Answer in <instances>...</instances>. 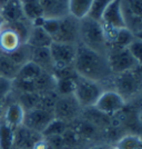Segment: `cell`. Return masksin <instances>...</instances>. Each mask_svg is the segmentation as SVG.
Listing matches in <instances>:
<instances>
[{
	"instance_id": "cell-1",
	"label": "cell",
	"mask_w": 142,
	"mask_h": 149,
	"mask_svg": "<svg viewBox=\"0 0 142 149\" xmlns=\"http://www.w3.org/2000/svg\"><path fill=\"white\" fill-rule=\"evenodd\" d=\"M73 68L79 77L99 82L101 85L111 82L113 78L107 56L88 48L80 42L77 44L76 48Z\"/></svg>"
},
{
	"instance_id": "cell-2",
	"label": "cell",
	"mask_w": 142,
	"mask_h": 149,
	"mask_svg": "<svg viewBox=\"0 0 142 149\" xmlns=\"http://www.w3.org/2000/svg\"><path fill=\"white\" fill-rule=\"evenodd\" d=\"M79 42L99 54L108 52V44L103 36L101 22L86 17L79 20Z\"/></svg>"
},
{
	"instance_id": "cell-3",
	"label": "cell",
	"mask_w": 142,
	"mask_h": 149,
	"mask_svg": "<svg viewBox=\"0 0 142 149\" xmlns=\"http://www.w3.org/2000/svg\"><path fill=\"white\" fill-rule=\"evenodd\" d=\"M141 67L122 74H114L112 78L113 90L117 91L125 102L136 99L141 91Z\"/></svg>"
},
{
	"instance_id": "cell-4",
	"label": "cell",
	"mask_w": 142,
	"mask_h": 149,
	"mask_svg": "<svg viewBox=\"0 0 142 149\" xmlns=\"http://www.w3.org/2000/svg\"><path fill=\"white\" fill-rule=\"evenodd\" d=\"M105 90V88L103 87V85H101L99 82L78 77L73 96L78 100L81 107L85 109L96 105L101 93Z\"/></svg>"
},
{
	"instance_id": "cell-5",
	"label": "cell",
	"mask_w": 142,
	"mask_h": 149,
	"mask_svg": "<svg viewBox=\"0 0 142 149\" xmlns=\"http://www.w3.org/2000/svg\"><path fill=\"white\" fill-rule=\"evenodd\" d=\"M107 59L113 76L141 67V63L136 61L127 48H109Z\"/></svg>"
},
{
	"instance_id": "cell-6",
	"label": "cell",
	"mask_w": 142,
	"mask_h": 149,
	"mask_svg": "<svg viewBox=\"0 0 142 149\" xmlns=\"http://www.w3.org/2000/svg\"><path fill=\"white\" fill-rule=\"evenodd\" d=\"M82 110L83 108L80 106L73 95L61 97L58 96L53 107V115L55 118L63 120L69 124L80 118Z\"/></svg>"
},
{
	"instance_id": "cell-7",
	"label": "cell",
	"mask_w": 142,
	"mask_h": 149,
	"mask_svg": "<svg viewBox=\"0 0 142 149\" xmlns=\"http://www.w3.org/2000/svg\"><path fill=\"white\" fill-rule=\"evenodd\" d=\"M52 40L55 42L77 45L79 42V20L70 15L59 19V28Z\"/></svg>"
},
{
	"instance_id": "cell-8",
	"label": "cell",
	"mask_w": 142,
	"mask_h": 149,
	"mask_svg": "<svg viewBox=\"0 0 142 149\" xmlns=\"http://www.w3.org/2000/svg\"><path fill=\"white\" fill-rule=\"evenodd\" d=\"M76 48L77 45L61 44V42H52L49 49L56 69H63L68 67H73L74 58H76Z\"/></svg>"
},
{
	"instance_id": "cell-9",
	"label": "cell",
	"mask_w": 142,
	"mask_h": 149,
	"mask_svg": "<svg viewBox=\"0 0 142 149\" xmlns=\"http://www.w3.org/2000/svg\"><path fill=\"white\" fill-rule=\"evenodd\" d=\"M53 119H55L53 111L41 108H33L25 112L22 126L36 131L38 134H41Z\"/></svg>"
},
{
	"instance_id": "cell-10",
	"label": "cell",
	"mask_w": 142,
	"mask_h": 149,
	"mask_svg": "<svg viewBox=\"0 0 142 149\" xmlns=\"http://www.w3.org/2000/svg\"><path fill=\"white\" fill-rule=\"evenodd\" d=\"M125 105L127 102L117 91L113 89H105L93 107L105 115H112L123 110Z\"/></svg>"
},
{
	"instance_id": "cell-11",
	"label": "cell",
	"mask_w": 142,
	"mask_h": 149,
	"mask_svg": "<svg viewBox=\"0 0 142 149\" xmlns=\"http://www.w3.org/2000/svg\"><path fill=\"white\" fill-rule=\"evenodd\" d=\"M100 21L112 26L117 29L127 28L122 9V0H111L105 9Z\"/></svg>"
},
{
	"instance_id": "cell-12",
	"label": "cell",
	"mask_w": 142,
	"mask_h": 149,
	"mask_svg": "<svg viewBox=\"0 0 142 149\" xmlns=\"http://www.w3.org/2000/svg\"><path fill=\"white\" fill-rule=\"evenodd\" d=\"M42 138L41 134H38L25 126H20L15 129L12 149H33L36 143Z\"/></svg>"
},
{
	"instance_id": "cell-13",
	"label": "cell",
	"mask_w": 142,
	"mask_h": 149,
	"mask_svg": "<svg viewBox=\"0 0 142 149\" xmlns=\"http://www.w3.org/2000/svg\"><path fill=\"white\" fill-rule=\"evenodd\" d=\"M40 6L44 18L61 19L69 15L68 0H41Z\"/></svg>"
},
{
	"instance_id": "cell-14",
	"label": "cell",
	"mask_w": 142,
	"mask_h": 149,
	"mask_svg": "<svg viewBox=\"0 0 142 149\" xmlns=\"http://www.w3.org/2000/svg\"><path fill=\"white\" fill-rule=\"evenodd\" d=\"M22 44L24 42L17 31L8 24H6L5 27L0 30V52L10 54Z\"/></svg>"
},
{
	"instance_id": "cell-15",
	"label": "cell",
	"mask_w": 142,
	"mask_h": 149,
	"mask_svg": "<svg viewBox=\"0 0 142 149\" xmlns=\"http://www.w3.org/2000/svg\"><path fill=\"white\" fill-rule=\"evenodd\" d=\"M25 112L26 111L22 108V106L15 100L5 108L3 115H2V120L9 127H11L12 129H16L20 126H22Z\"/></svg>"
},
{
	"instance_id": "cell-16",
	"label": "cell",
	"mask_w": 142,
	"mask_h": 149,
	"mask_svg": "<svg viewBox=\"0 0 142 149\" xmlns=\"http://www.w3.org/2000/svg\"><path fill=\"white\" fill-rule=\"evenodd\" d=\"M31 62L37 65L43 71L53 74L55 65L51 57L49 47H43V48H32L31 51Z\"/></svg>"
},
{
	"instance_id": "cell-17",
	"label": "cell",
	"mask_w": 142,
	"mask_h": 149,
	"mask_svg": "<svg viewBox=\"0 0 142 149\" xmlns=\"http://www.w3.org/2000/svg\"><path fill=\"white\" fill-rule=\"evenodd\" d=\"M0 13L6 20V24L27 20L24 16L21 3L19 2V0H8L6 3L0 7Z\"/></svg>"
},
{
	"instance_id": "cell-18",
	"label": "cell",
	"mask_w": 142,
	"mask_h": 149,
	"mask_svg": "<svg viewBox=\"0 0 142 149\" xmlns=\"http://www.w3.org/2000/svg\"><path fill=\"white\" fill-rule=\"evenodd\" d=\"M52 42H53L52 38L41 27L31 26L26 44L29 45L31 48H43V47H50Z\"/></svg>"
},
{
	"instance_id": "cell-19",
	"label": "cell",
	"mask_w": 142,
	"mask_h": 149,
	"mask_svg": "<svg viewBox=\"0 0 142 149\" xmlns=\"http://www.w3.org/2000/svg\"><path fill=\"white\" fill-rule=\"evenodd\" d=\"M42 69H40L37 65H35L33 62H28L24 65L22 67H20L18 74L16 76V78L13 80L21 81V82H27L31 84L35 87V81L37 80V78L42 74Z\"/></svg>"
},
{
	"instance_id": "cell-20",
	"label": "cell",
	"mask_w": 142,
	"mask_h": 149,
	"mask_svg": "<svg viewBox=\"0 0 142 149\" xmlns=\"http://www.w3.org/2000/svg\"><path fill=\"white\" fill-rule=\"evenodd\" d=\"M93 0H68L69 15L77 20L86 18L91 9Z\"/></svg>"
},
{
	"instance_id": "cell-21",
	"label": "cell",
	"mask_w": 142,
	"mask_h": 149,
	"mask_svg": "<svg viewBox=\"0 0 142 149\" xmlns=\"http://www.w3.org/2000/svg\"><path fill=\"white\" fill-rule=\"evenodd\" d=\"M20 67L8 57L7 54L0 52V77L13 80L18 74Z\"/></svg>"
},
{
	"instance_id": "cell-22",
	"label": "cell",
	"mask_w": 142,
	"mask_h": 149,
	"mask_svg": "<svg viewBox=\"0 0 142 149\" xmlns=\"http://www.w3.org/2000/svg\"><path fill=\"white\" fill-rule=\"evenodd\" d=\"M31 51H32V48H31L29 45H27L25 42V44L20 45L15 51L10 52V54H7V55H8V57H9L17 66L22 67L24 65L30 62Z\"/></svg>"
},
{
	"instance_id": "cell-23",
	"label": "cell",
	"mask_w": 142,
	"mask_h": 149,
	"mask_svg": "<svg viewBox=\"0 0 142 149\" xmlns=\"http://www.w3.org/2000/svg\"><path fill=\"white\" fill-rule=\"evenodd\" d=\"M78 77H79V76L77 74V76H73V77H66V78L56 79V88H55V91H56L57 95H58L59 97L73 95Z\"/></svg>"
},
{
	"instance_id": "cell-24",
	"label": "cell",
	"mask_w": 142,
	"mask_h": 149,
	"mask_svg": "<svg viewBox=\"0 0 142 149\" xmlns=\"http://www.w3.org/2000/svg\"><path fill=\"white\" fill-rule=\"evenodd\" d=\"M15 129L0 119V149H12Z\"/></svg>"
},
{
	"instance_id": "cell-25",
	"label": "cell",
	"mask_w": 142,
	"mask_h": 149,
	"mask_svg": "<svg viewBox=\"0 0 142 149\" xmlns=\"http://www.w3.org/2000/svg\"><path fill=\"white\" fill-rule=\"evenodd\" d=\"M69 124L60 120V119L55 118L51 123H50L46 129L41 132V136L43 138H48V137H53V136H62L63 132L68 129Z\"/></svg>"
},
{
	"instance_id": "cell-26",
	"label": "cell",
	"mask_w": 142,
	"mask_h": 149,
	"mask_svg": "<svg viewBox=\"0 0 142 149\" xmlns=\"http://www.w3.org/2000/svg\"><path fill=\"white\" fill-rule=\"evenodd\" d=\"M136 37V35L132 32L131 30H129L128 28H121V29H118L117 38H116V41L114 44L110 46L109 48H127ZM108 48V49H109Z\"/></svg>"
},
{
	"instance_id": "cell-27",
	"label": "cell",
	"mask_w": 142,
	"mask_h": 149,
	"mask_svg": "<svg viewBox=\"0 0 142 149\" xmlns=\"http://www.w3.org/2000/svg\"><path fill=\"white\" fill-rule=\"evenodd\" d=\"M21 8H22V13L25 18L29 21L32 22L37 19L43 17L42 10H41V6L40 2H27V3H21Z\"/></svg>"
},
{
	"instance_id": "cell-28",
	"label": "cell",
	"mask_w": 142,
	"mask_h": 149,
	"mask_svg": "<svg viewBox=\"0 0 142 149\" xmlns=\"http://www.w3.org/2000/svg\"><path fill=\"white\" fill-rule=\"evenodd\" d=\"M142 141L138 135H128L122 137L117 143V149H141Z\"/></svg>"
},
{
	"instance_id": "cell-29",
	"label": "cell",
	"mask_w": 142,
	"mask_h": 149,
	"mask_svg": "<svg viewBox=\"0 0 142 149\" xmlns=\"http://www.w3.org/2000/svg\"><path fill=\"white\" fill-rule=\"evenodd\" d=\"M110 1L111 0H93L92 6H91V9L89 11L88 17L100 21L101 17H102V13L107 8V6L110 3Z\"/></svg>"
},
{
	"instance_id": "cell-30",
	"label": "cell",
	"mask_w": 142,
	"mask_h": 149,
	"mask_svg": "<svg viewBox=\"0 0 142 149\" xmlns=\"http://www.w3.org/2000/svg\"><path fill=\"white\" fill-rule=\"evenodd\" d=\"M127 49L130 54L132 55V57L136 59L138 62L141 63L142 59V40L141 38H136L131 44L127 47Z\"/></svg>"
},
{
	"instance_id": "cell-31",
	"label": "cell",
	"mask_w": 142,
	"mask_h": 149,
	"mask_svg": "<svg viewBox=\"0 0 142 149\" xmlns=\"http://www.w3.org/2000/svg\"><path fill=\"white\" fill-rule=\"evenodd\" d=\"M62 140L64 143V146H68V147H73V146H77L79 140H80L81 137L71 128H69L63 132L62 135Z\"/></svg>"
},
{
	"instance_id": "cell-32",
	"label": "cell",
	"mask_w": 142,
	"mask_h": 149,
	"mask_svg": "<svg viewBox=\"0 0 142 149\" xmlns=\"http://www.w3.org/2000/svg\"><path fill=\"white\" fill-rule=\"evenodd\" d=\"M12 93V80L0 77V99L6 100Z\"/></svg>"
},
{
	"instance_id": "cell-33",
	"label": "cell",
	"mask_w": 142,
	"mask_h": 149,
	"mask_svg": "<svg viewBox=\"0 0 142 149\" xmlns=\"http://www.w3.org/2000/svg\"><path fill=\"white\" fill-rule=\"evenodd\" d=\"M5 25H6V20L3 19V17L1 16V13H0V30L5 27Z\"/></svg>"
},
{
	"instance_id": "cell-34",
	"label": "cell",
	"mask_w": 142,
	"mask_h": 149,
	"mask_svg": "<svg viewBox=\"0 0 142 149\" xmlns=\"http://www.w3.org/2000/svg\"><path fill=\"white\" fill-rule=\"evenodd\" d=\"M41 0H19L20 3H27V2H40Z\"/></svg>"
},
{
	"instance_id": "cell-35",
	"label": "cell",
	"mask_w": 142,
	"mask_h": 149,
	"mask_svg": "<svg viewBox=\"0 0 142 149\" xmlns=\"http://www.w3.org/2000/svg\"><path fill=\"white\" fill-rule=\"evenodd\" d=\"M7 1H8V0H0V7L2 6V5H3V3H6Z\"/></svg>"
},
{
	"instance_id": "cell-36",
	"label": "cell",
	"mask_w": 142,
	"mask_h": 149,
	"mask_svg": "<svg viewBox=\"0 0 142 149\" xmlns=\"http://www.w3.org/2000/svg\"><path fill=\"white\" fill-rule=\"evenodd\" d=\"M112 149H117V148H112Z\"/></svg>"
}]
</instances>
